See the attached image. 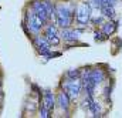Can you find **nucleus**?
Masks as SVG:
<instances>
[{
    "mask_svg": "<svg viewBox=\"0 0 122 118\" xmlns=\"http://www.w3.org/2000/svg\"><path fill=\"white\" fill-rule=\"evenodd\" d=\"M90 78L94 81L95 86L101 84L104 80H105V73L99 68H94V70H90Z\"/></svg>",
    "mask_w": 122,
    "mask_h": 118,
    "instance_id": "9b49d317",
    "label": "nucleus"
},
{
    "mask_svg": "<svg viewBox=\"0 0 122 118\" xmlns=\"http://www.w3.org/2000/svg\"><path fill=\"white\" fill-rule=\"evenodd\" d=\"M99 10H101L102 16H105V17H108V19H112V17L115 16L114 6H107V4H102V6L99 7Z\"/></svg>",
    "mask_w": 122,
    "mask_h": 118,
    "instance_id": "ddd939ff",
    "label": "nucleus"
},
{
    "mask_svg": "<svg viewBox=\"0 0 122 118\" xmlns=\"http://www.w3.org/2000/svg\"><path fill=\"white\" fill-rule=\"evenodd\" d=\"M118 29V23L117 21H107V23H102V33L105 36H111L114 34Z\"/></svg>",
    "mask_w": 122,
    "mask_h": 118,
    "instance_id": "f8f14e48",
    "label": "nucleus"
},
{
    "mask_svg": "<svg viewBox=\"0 0 122 118\" xmlns=\"http://www.w3.org/2000/svg\"><path fill=\"white\" fill-rule=\"evenodd\" d=\"M1 95H3V92H1V90H0V97H1Z\"/></svg>",
    "mask_w": 122,
    "mask_h": 118,
    "instance_id": "6ab92c4d",
    "label": "nucleus"
},
{
    "mask_svg": "<svg viewBox=\"0 0 122 118\" xmlns=\"http://www.w3.org/2000/svg\"><path fill=\"white\" fill-rule=\"evenodd\" d=\"M82 83L80 78H68V81L64 84V91L70 95V98H77L81 92Z\"/></svg>",
    "mask_w": 122,
    "mask_h": 118,
    "instance_id": "20e7f679",
    "label": "nucleus"
},
{
    "mask_svg": "<svg viewBox=\"0 0 122 118\" xmlns=\"http://www.w3.org/2000/svg\"><path fill=\"white\" fill-rule=\"evenodd\" d=\"M0 86H1V78H0Z\"/></svg>",
    "mask_w": 122,
    "mask_h": 118,
    "instance_id": "aec40b11",
    "label": "nucleus"
},
{
    "mask_svg": "<svg viewBox=\"0 0 122 118\" xmlns=\"http://www.w3.org/2000/svg\"><path fill=\"white\" fill-rule=\"evenodd\" d=\"M75 19H77V23L81 24V26H87L91 20V6L88 1H82L78 4L77 7V11H75Z\"/></svg>",
    "mask_w": 122,
    "mask_h": 118,
    "instance_id": "f03ea898",
    "label": "nucleus"
},
{
    "mask_svg": "<svg viewBox=\"0 0 122 118\" xmlns=\"http://www.w3.org/2000/svg\"><path fill=\"white\" fill-rule=\"evenodd\" d=\"M101 1V6L102 4H107V6H115V3L118 1V0H99Z\"/></svg>",
    "mask_w": 122,
    "mask_h": 118,
    "instance_id": "f3484780",
    "label": "nucleus"
},
{
    "mask_svg": "<svg viewBox=\"0 0 122 118\" xmlns=\"http://www.w3.org/2000/svg\"><path fill=\"white\" fill-rule=\"evenodd\" d=\"M67 77L68 78H78L80 77V70H68L67 71Z\"/></svg>",
    "mask_w": 122,
    "mask_h": 118,
    "instance_id": "2eb2a0df",
    "label": "nucleus"
},
{
    "mask_svg": "<svg viewBox=\"0 0 122 118\" xmlns=\"http://www.w3.org/2000/svg\"><path fill=\"white\" fill-rule=\"evenodd\" d=\"M44 37L48 40L51 46H58L60 44V33L56 27V24H47L44 29Z\"/></svg>",
    "mask_w": 122,
    "mask_h": 118,
    "instance_id": "0eeeda50",
    "label": "nucleus"
},
{
    "mask_svg": "<svg viewBox=\"0 0 122 118\" xmlns=\"http://www.w3.org/2000/svg\"><path fill=\"white\" fill-rule=\"evenodd\" d=\"M33 44H34V47L37 48L38 54L43 56V57H47V56L51 53V44H50L48 40H47L46 37H43V36L36 34V37L33 38Z\"/></svg>",
    "mask_w": 122,
    "mask_h": 118,
    "instance_id": "7ed1b4c3",
    "label": "nucleus"
},
{
    "mask_svg": "<svg viewBox=\"0 0 122 118\" xmlns=\"http://www.w3.org/2000/svg\"><path fill=\"white\" fill-rule=\"evenodd\" d=\"M43 104H44L50 111L54 110V107H56V97H54V94H53L50 90H46V91L43 92Z\"/></svg>",
    "mask_w": 122,
    "mask_h": 118,
    "instance_id": "1a4fd4ad",
    "label": "nucleus"
},
{
    "mask_svg": "<svg viewBox=\"0 0 122 118\" xmlns=\"http://www.w3.org/2000/svg\"><path fill=\"white\" fill-rule=\"evenodd\" d=\"M31 10L44 21V23H47V21H50V19L53 17L51 16V13L47 10V7H46V4L43 3V0H34L33 3H31Z\"/></svg>",
    "mask_w": 122,
    "mask_h": 118,
    "instance_id": "39448f33",
    "label": "nucleus"
},
{
    "mask_svg": "<svg viewBox=\"0 0 122 118\" xmlns=\"http://www.w3.org/2000/svg\"><path fill=\"white\" fill-rule=\"evenodd\" d=\"M54 14H56V20L57 24L60 26L61 29L70 27L71 21H72V9L67 4H58L54 9Z\"/></svg>",
    "mask_w": 122,
    "mask_h": 118,
    "instance_id": "f257e3e1",
    "label": "nucleus"
},
{
    "mask_svg": "<svg viewBox=\"0 0 122 118\" xmlns=\"http://www.w3.org/2000/svg\"><path fill=\"white\" fill-rule=\"evenodd\" d=\"M26 24L29 26V30H30L33 34H38L40 30L46 26V23H44L33 10H31V13L27 14V23H26Z\"/></svg>",
    "mask_w": 122,
    "mask_h": 118,
    "instance_id": "423d86ee",
    "label": "nucleus"
},
{
    "mask_svg": "<svg viewBox=\"0 0 122 118\" xmlns=\"http://www.w3.org/2000/svg\"><path fill=\"white\" fill-rule=\"evenodd\" d=\"M50 113H51V111L41 102V104H40V115H41L43 118H48L50 117Z\"/></svg>",
    "mask_w": 122,
    "mask_h": 118,
    "instance_id": "4468645a",
    "label": "nucleus"
},
{
    "mask_svg": "<svg viewBox=\"0 0 122 118\" xmlns=\"http://www.w3.org/2000/svg\"><path fill=\"white\" fill-rule=\"evenodd\" d=\"M108 36H105L102 31H95L94 33V38H95V41H102V40H105Z\"/></svg>",
    "mask_w": 122,
    "mask_h": 118,
    "instance_id": "dca6fc26",
    "label": "nucleus"
},
{
    "mask_svg": "<svg viewBox=\"0 0 122 118\" xmlns=\"http://www.w3.org/2000/svg\"><path fill=\"white\" fill-rule=\"evenodd\" d=\"M82 34V30H74V29H70V27H65V29L61 30L60 36L61 38L67 43H75L78 41L80 36Z\"/></svg>",
    "mask_w": 122,
    "mask_h": 118,
    "instance_id": "6e6552de",
    "label": "nucleus"
},
{
    "mask_svg": "<svg viewBox=\"0 0 122 118\" xmlns=\"http://www.w3.org/2000/svg\"><path fill=\"white\" fill-rule=\"evenodd\" d=\"M70 95L65 92V91H60L58 92V95H57V104L60 105L61 110H64V111H67L68 110V107H70Z\"/></svg>",
    "mask_w": 122,
    "mask_h": 118,
    "instance_id": "9d476101",
    "label": "nucleus"
},
{
    "mask_svg": "<svg viewBox=\"0 0 122 118\" xmlns=\"http://www.w3.org/2000/svg\"><path fill=\"white\" fill-rule=\"evenodd\" d=\"M92 23H95V24H101V23H102V19H94Z\"/></svg>",
    "mask_w": 122,
    "mask_h": 118,
    "instance_id": "a211bd4d",
    "label": "nucleus"
}]
</instances>
